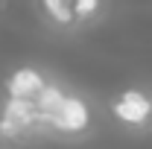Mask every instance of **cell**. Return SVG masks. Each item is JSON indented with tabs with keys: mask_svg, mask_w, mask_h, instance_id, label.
Wrapping results in <instances>:
<instances>
[{
	"mask_svg": "<svg viewBox=\"0 0 152 149\" xmlns=\"http://www.w3.org/2000/svg\"><path fill=\"white\" fill-rule=\"evenodd\" d=\"M41 123V117L35 111L32 99H18V96H6L3 108H0V137L6 140H18L23 134L35 131Z\"/></svg>",
	"mask_w": 152,
	"mask_h": 149,
	"instance_id": "6da1fadb",
	"label": "cell"
},
{
	"mask_svg": "<svg viewBox=\"0 0 152 149\" xmlns=\"http://www.w3.org/2000/svg\"><path fill=\"white\" fill-rule=\"evenodd\" d=\"M111 114L126 126H143L152 117V99L143 91L129 88V91H123L117 96V102L111 105Z\"/></svg>",
	"mask_w": 152,
	"mask_h": 149,
	"instance_id": "3957f363",
	"label": "cell"
},
{
	"mask_svg": "<svg viewBox=\"0 0 152 149\" xmlns=\"http://www.w3.org/2000/svg\"><path fill=\"white\" fill-rule=\"evenodd\" d=\"M88 123H91V108L85 105V99L64 93V99L58 102L53 117L47 120V129H56L61 134H79V131L88 129Z\"/></svg>",
	"mask_w": 152,
	"mask_h": 149,
	"instance_id": "7a4b0ae2",
	"label": "cell"
},
{
	"mask_svg": "<svg viewBox=\"0 0 152 149\" xmlns=\"http://www.w3.org/2000/svg\"><path fill=\"white\" fill-rule=\"evenodd\" d=\"M99 9V0H76V18L79 20H88L91 15H96Z\"/></svg>",
	"mask_w": 152,
	"mask_h": 149,
	"instance_id": "52a82bcc",
	"label": "cell"
},
{
	"mask_svg": "<svg viewBox=\"0 0 152 149\" xmlns=\"http://www.w3.org/2000/svg\"><path fill=\"white\" fill-rule=\"evenodd\" d=\"M41 9L58 26H73V23H79V18H76V0H41Z\"/></svg>",
	"mask_w": 152,
	"mask_h": 149,
	"instance_id": "5b68a950",
	"label": "cell"
},
{
	"mask_svg": "<svg viewBox=\"0 0 152 149\" xmlns=\"http://www.w3.org/2000/svg\"><path fill=\"white\" fill-rule=\"evenodd\" d=\"M44 76L38 73L35 67H20L6 79V93L18 96V99H35L38 93L44 91Z\"/></svg>",
	"mask_w": 152,
	"mask_h": 149,
	"instance_id": "277c9868",
	"label": "cell"
},
{
	"mask_svg": "<svg viewBox=\"0 0 152 149\" xmlns=\"http://www.w3.org/2000/svg\"><path fill=\"white\" fill-rule=\"evenodd\" d=\"M61 99H64V91H61L58 85H44V91L32 99V102H35V111H38V117H41L44 126H47V120L53 117V111L58 108Z\"/></svg>",
	"mask_w": 152,
	"mask_h": 149,
	"instance_id": "8992f818",
	"label": "cell"
}]
</instances>
